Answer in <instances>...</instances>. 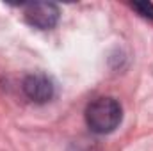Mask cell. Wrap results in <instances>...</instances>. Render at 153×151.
Here are the masks:
<instances>
[{"label": "cell", "mask_w": 153, "mask_h": 151, "mask_svg": "<svg viewBox=\"0 0 153 151\" xmlns=\"http://www.w3.org/2000/svg\"><path fill=\"white\" fill-rule=\"evenodd\" d=\"M23 16L25 21L39 30H50L57 25L59 21V7L52 2H36V4H27L23 7Z\"/></svg>", "instance_id": "2"}, {"label": "cell", "mask_w": 153, "mask_h": 151, "mask_svg": "<svg viewBox=\"0 0 153 151\" xmlns=\"http://www.w3.org/2000/svg\"><path fill=\"white\" fill-rule=\"evenodd\" d=\"M23 93L34 103H46L55 94V85L45 73H32L23 80Z\"/></svg>", "instance_id": "3"}, {"label": "cell", "mask_w": 153, "mask_h": 151, "mask_svg": "<svg viewBox=\"0 0 153 151\" xmlns=\"http://www.w3.org/2000/svg\"><path fill=\"white\" fill-rule=\"evenodd\" d=\"M123 117V110L119 101L114 98H96L91 101L85 109V123L91 128V132L105 135L114 132L119 126Z\"/></svg>", "instance_id": "1"}, {"label": "cell", "mask_w": 153, "mask_h": 151, "mask_svg": "<svg viewBox=\"0 0 153 151\" xmlns=\"http://www.w3.org/2000/svg\"><path fill=\"white\" fill-rule=\"evenodd\" d=\"M130 7H132L134 11H137L143 18L153 20V4L152 2H132Z\"/></svg>", "instance_id": "4"}]
</instances>
